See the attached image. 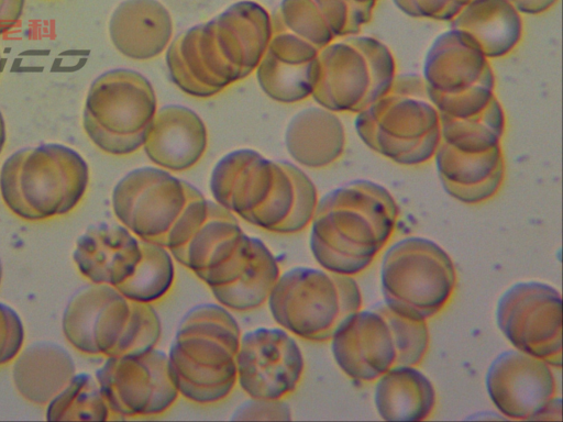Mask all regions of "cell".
<instances>
[{"label": "cell", "instance_id": "7402d4cb", "mask_svg": "<svg viewBox=\"0 0 563 422\" xmlns=\"http://www.w3.org/2000/svg\"><path fill=\"white\" fill-rule=\"evenodd\" d=\"M374 402L386 421H423L434 412L437 392L417 366H399L376 380Z\"/></svg>", "mask_w": 563, "mask_h": 422}, {"label": "cell", "instance_id": "cb8c5ba5", "mask_svg": "<svg viewBox=\"0 0 563 422\" xmlns=\"http://www.w3.org/2000/svg\"><path fill=\"white\" fill-rule=\"evenodd\" d=\"M46 419L49 421L119 420L107 403L96 377L76 374L70 382L47 403Z\"/></svg>", "mask_w": 563, "mask_h": 422}, {"label": "cell", "instance_id": "30bf717a", "mask_svg": "<svg viewBox=\"0 0 563 422\" xmlns=\"http://www.w3.org/2000/svg\"><path fill=\"white\" fill-rule=\"evenodd\" d=\"M156 111L155 91L143 75L111 69L90 85L82 125L100 151L123 156L143 147Z\"/></svg>", "mask_w": 563, "mask_h": 422}, {"label": "cell", "instance_id": "44dd1931", "mask_svg": "<svg viewBox=\"0 0 563 422\" xmlns=\"http://www.w3.org/2000/svg\"><path fill=\"white\" fill-rule=\"evenodd\" d=\"M76 375L70 354L52 342H36L15 357L12 378L22 398L33 404H47Z\"/></svg>", "mask_w": 563, "mask_h": 422}, {"label": "cell", "instance_id": "ffe728a7", "mask_svg": "<svg viewBox=\"0 0 563 422\" xmlns=\"http://www.w3.org/2000/svg\"><path fill=\"white\" fill-rule=\"evenodd\" d=\"M109 34L123 56L147 60L169 45L173 22L166 8L156 0H125L110 18Z\"/></svg>", "mask_w": 563, "mask_h": 422}, {"label": "cell", "instance_id": "603a6c76", "mask_svg": "<svg viewBox=\"0 0 563 422\" xmlns=\"http://www.w3.org/2000/svg\"><path fill=\"white\" fill-rule=\"evenodd\" d=\"M289 155L308 168L325 167L341 154L342 130L339 120L320 108L296 113L285 131Z\"/></svg>", "mask_w": 563, "mask_h": 422}, {"label": "cell", "instance_id": "8fae6325", "mask_svg": "<svg viewBox=\"0 0 563 422\" xmlns=\"http://www.w3.org/2000/svg\"><path fill=\"white\" fill-rule=\"evenodd\" d=\"M457 275L449 254L426 237L409 236L384 254L380 285L385 303L395 312L427 321L450 302Z\"/></svg>", "mask_w": 563, "mask_h": 422}, {"label": "cell", "instance_id": "ba28073f", "mask_svg": "<svg viewBox=\"0 0 563 422\" xmlns=\"http://www.w3.org/2000/svg\"><path fill=\"white\" fill-rule=\"evenodd\" d=\"M330 341L339 368L351 380L368 384L393 368L420 365L430 335L427 321L404 316L384 303L350 315Z\"/></svg>", "mask_w": 563, "mask_h": 422}, {"label": "cell", "instance_id": "f546056e", "mask_svg": "<svg viewBox=\"0 0 563 422\" xmlns=\"http://www.w3.org/2000/svg\"><path fill=\"white\" fill-rule=\"evenodd\" d=\"M1 279H2V265H1V260H0V284H1Z\"/></svg>", "mask_w": 563, "mask_h": 422}, {"label": "cell", "instance_id": "e0dca14e", "mask_svg": "<svg viewBox=\"0 0 563 422\" xmlns=\"http://www.w3.org/2000/svg\"><path fill=\"white\" fill-rule=\"evenodd\" d=\"M150 243L121 223H99L89 226L77 238L73 259L90 282L110 285L119 290L142 268Z\"/></svg>", "mask_w": 563, "mask_h": 422}, {"label": "cell", "instance_id": "277c9868", "mask_svg": "<svg viewBox=\"0 0 563 422\" xmlns=\"http://www.w3.org/2000/svg\"><path fill=\"white\" fill-rule=\"evenodd\" d=\"M398 208L379 185L358 181L318 201L309 246L321 268L347 276L366 270L389 242Z\"/></svg>", "mask_w": 563, "mask_h": 422}, {"label": "cell", "instance_id": "4316f807", "mask_svg": "<svg viewBox=\"0 0 563 422\" xmlns=\"http://www.w3.org/2000/svg\"><path fill=\"white\" fill-rule=\"evenodd\" d=\"M24 341V330L18 313L0 302V365L14 359Z\"/></svg>", "mask_w": 563, "mask_h": 422}, {"label": "cell", "instance_id": "ac0fdd59", "mask_svg": "<svg viewBox=\"0 0 563 422\" xmlns=\"http://www.w3.org/2000/svg\"><path fill=\"white\" fill-rule=\"evenodd\" d=\"M319 49L287 31L273 30L257 68L262 90L282 103L298 102L310 95L319 78Z\"/></svg>", "mask_w": 563, "mask_h": 422}, {"label": "cell", "instance_id": "f1b7e54d", "mask_svg": "<svg viewBox=\"0 0 563 422\" xmlns=\"http://www.w3.org/2000/svg\"><path fill=\"white\" fill-rule=\"evenodd\" d=\"M5 124H4V120H3V116H2V113L0 111V154L3 149V146H4V143H5Z\"/></svg>", "mask_w": 563, "mask_h": 422}, {"label": "cell", "instance_id": "d6986e66", "mask_svg": "<svg viewBox=\"0 0 563 422\" xmlns=\"http://www.w3.org/2000/svg\"><path fill=\"white\" fill-rule=\"evenodd\" d=\"M208 146L207 127L200 116L181 104L156 111L144 152L157 167L183 171L194 167Z\"/></svg>", "mask_w": 563, "mask_h": 422}, {"label": "cell", "instance_id": "2e32d148", "mask_svg": "<svg viewBox=\"0 0 563 422\" xmlns=\"http://www.w3.org/2000/svg\"><path fill=\"white\" fill-rule=\"evenodd\" d=\"M552 366L518 349L505 351L490 363L485 386L495 408L511 420L551 419L561 413Z\"/></svg>", "mask_w": 563, "mask_h": 422}, {"label": "cell", "instance_id": "d4e9b609", "mask_svg": "<svg viewBox=\"0 0 563 422\" xmlns=\"http://www.w3.org/2000/svg\"><path fill=\"white\" fill-rule=\"evenodd\" d=\"M174 279L175 266L170 252L151 242L144 265L119 291L129 299L152 304L169 292Z\"/></svg>", "mask_w": 563, "mask_h": 422}, {"label": "cell", "instance_id": "8992f818", "mask_svg": "<svg viewBox=\"0 0 563 422\" xmlns=\"http://www.w3.org/2000/svg\"><path fill=\"white\" fill-rule=\"evenodd\" d=\"M62 329L77 351L106 357L150 351L162 334L159 316L151 303L134 301L110 285L93 282L71 296Z\"/></svg>", "mask_w": 563, "mask_h": 422}, {"label": "cell", "instance_id": "83f0119b", "mask_svg": "<svg viewBox=\"0 0 563 422\" xmlns=\"http://www.w3.org/2000/svg\"><path fill=\"white\" fill-rule=\"evenodd\" d=\"M25 0H0V35L12 30L21 19Z\"/></svg>", "mask_w": 563, "mask_h": 422}, {"label": "cell", "instance_id": "7c38bea8", "mask_svg": "<svg viewBox=\"0 0 563 422\" xmlns=\"http://www.w3.org/2000/svg\"><path fill=\"white\" fill-rule=\"evenodd\" d=\"M202 193L161 167L129 171L114 186L115 218L137 237L165 246L187 204Z\"/></svg>", "mask_w": 563, "mask_h": 422}, {"label": "cell", "instance_id": "9c48e42d", "mask_svg": "<svg viewBox=\"0 0 563 422\" xmlns=\"http://www.w3.org/2000/svg\"><path fill=\"white\" fill-rule=\"evenodd\" d=\"M266 302L280 327L310 342L330 341L363 303L353 276L306 266L280 271Z\"/></svg>", "mask_w": 563, "mask_h": 422}, {"label": "cell", "instance_id": "6da1fadb", "mask_svg": "<svg viewBox=\"0 0 563 422\" xmlns=\"http://www.w3.org/2000/svg\"><path fill=\"white\" fill-rule=\"evenodd\" d=\"M165 247L210 288L218 303L234 311L263 306L280 275L268 246L203 195L187 204Z\"/></svg>", "mask_w": 563, "mask_h": 422}, {"label": "cell", "instance_id": "484cf974", "mask_svg": "<svg viewBox=\"0 0 563 422\" xmlns=\"http://www.w3.org/2000/svg\"><path fill=\"white\" fill-rule=\"evenodd\" d=\"M231 420H290L291 410L285 399L253 398L242 401L231 413Z\"/></svg>", "mask_w": 563, "mask_h": 422}, {"label": "cell", "instance_id": "5bb4252c", "mask_svg": "<svg viewBox=\"0 0 563 422\" xmlns=\"http://www.w3.org/2000/svg\"><path fill=\"white\" fill-rule=\"evenodd\" d=\"M96 379L119 419L164 413L179 396L167 353L156 347L140 354L107 357L96 371Z\"/></svg>", "mask_w": 563, "mask_h": 422}, {"label": "cell", "instance_id": "7a4b0ae2", "mask_svg": "<svg viewBox=\"0 0 563 422\" xmlns=\"http://www.w3.org/2000/svg\"><path fill=\"white\" fill-rule=\"evenodd\" d=\"M272 34L269 16L262 7L236 3L170 44L166 54L170 77L192 97H212L257 68Z\"/></svg>", "mask_w": 563, "mask_h": 422}, {"label": "cell", "instance_id": "4fadbf2b", "mask_svg": "<svg viewBox=\"0 0 563 422\" xmlns=\"http://www.w3.org/2000/svg\"><path fill=\"white\" fill-rule=\"evenodd\" d=\"M498 329L518 351L562 366V299L552 286L521 281L509 287L496 308Z\"/></svg>", "mask_w": 563, "mask_h": 422}, {"label": "cell", "instance_id": "5b68a950", "mask_svg": "<svg viewBox=\"0 0 563 422\" xmlns=\"http://www.w3.org/2000/svg\"><path fill=\"white\" fill-rule=\"evenodd\" d=\"M241 329L220 303L190 308L180 319L167 357L179 396L198 404L224 400L238 382Z\"/></svg>", "mask_w": 563, "mask_h": 422}, {"label": "cell", "instance_id": "3957f363", "mask_svg": "<svg viewBox=\"0 0 563 422\" xmlns=\"http://www.w3.org/2000/svg\"><path fill=\"white\" fill-rule=\"evenodd\" d=\"M210 190L231 213L279 234L305 230L318 203L316 187L300 168L249 148L231 152L214 165Z\"/></svg>", "mask_w": 563, "mask_h": 422}, {"label": "cell", "instance_id": "4dcf8cb0", "mask_svg": "<svg viewBox=\"0 0 563 422\" xmlns=\"http://www.w3.org/2000/svg\"><path fill=\"white\" fill-rule=\"evenodd\" d=\"M0 65H1V54H0Z\"/></svg>", "mask_w": 563, "mask_h": 422}, {"label": "cell", "instance_id": "52a82bcc", "mask_svg": "<svg viewBox=\"0 0 563 422\" xmlns=\"http://www.w3.org/2000/svg\"><path fill=\"white\" fill-rule=\"evenodd\" d=\"M89 168L66 145L43 144L11 154L0 169V193L7 208L27 221L71 211L84 197Z\"/></svg>", "mask_w": 563, "mask_h": 422}, {"label": "cell", "instance_id": "9a60e30c", "mask_svg": "<svg viewBox=\"0 0 563 422\" xmlns=\"http://www.w3.org/2000/svg\"><path fill=\"white\" fill-rule=\"evenodd\" d=\"M303 370L301 348L285 329L260 326L241 334L236 384L249 397L285 399L299 386Z\"/></svg>", "mask_w": 563, "mask_h": 422}]
</instances>
